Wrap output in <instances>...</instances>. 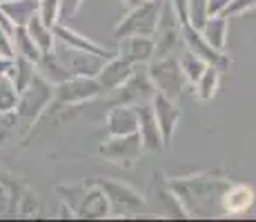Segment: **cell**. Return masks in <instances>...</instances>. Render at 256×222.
I'll use <instances>...</instances> for the list:
<instances>
[{"instance_id": "cell-19", "label": "cell", "mask_w": 256, "mask_h": 222, "mask_svg": "<svg viewBox=\"0 0 256 222\" xmlns=\"http://www.w3.org/2000/svg\"><path fill=\"white\" fill-rule=\"evenodd\" d=\"M36 67H38V73L45 78L49 85H60V82H65L67 78H72V73L62 67V62L58 60L54 51L52 53H42L40 60L36 62Z\"/></svg>"}, {"instance_id": "cell-26", "label": "cell", "mask_w": 256, "mask_h": 222, "mask_svg": "<svg viewBox=\"0 0 256 222\" xmlns=\"http://www.w3.org/2000/svg\"><path fill=\"white\" fill-rule=\"evenodd\" d=\"M250 9H256V0H230L223 16L225 18L238 16V13H245V11H250Z\"/></svg>"}, {"instance_id": "cell-23", "label": "cell", "mask_w": 256, "mask_h": 222, "mask_svg": "<svg viewBox=\"0 0 256 222\" xmlns=\"http://www.w3.org/2000/svg\"><path fill=\"white\" fill-rule=\"evenodd\" d=\"M178 65H180V71H183V76L192 82V85H196V80L203 76V71H205V67H208V62H205L203 58L196 56L194 51L185 49V53L178 58Z\"/></svg>"}, {"instance_id": "cell-25", "label": "cell", "mask_w": 256, "mask_h": 222, "mask_svg": "<svg viewBox=\"0 0 256 222\" xmlns=\"http://www.w3.org/2000/svg\"><path fill=\"white\" fill-rule=\"evenodd\" d=\"M208 20V0H190L187 2V22L200 29Z\"/></svg>"}, {"instance_id": "cell-22", "label": "cell", "mask_w": 256, "mask_h": 222, "mask_svg": "<svg viewBox=\"0 0 256 222\" xmlns=\"http://www.w3.org/2000/svg\"><path fill=\"white\" fill-rule=\"evenodd\" d=\"M218 82H220V69L208 65L203 71V76L196 80V96L200 98V100H210V98H214L216 89H218Z\"/></svg>"}, {"instance_id": "cell-27", "label": "cell", "mask_w": 256, "mask_h": 222, "mask_svg": "<svg viewBox=\"0 0 256 222\" xmlns=\"http://www.w3.org/2000/svg\"><path fill=\"white\" fill-rule=\"evenodd\" d=\"M58 2H60V18H72L85 0H58Z\"/></svg>"}, {"instance_id": "cell-7", "label": "cell", "mask_w": 256, "mask_h": 222, "mask_svg": "<svg viewBox=\"0 0 256 222\" xmlns=\"http://www.w3.org/2000/svg\"><path fill=\"white\" fill-rule=\"evenodd\" d=\"M142 151V142L138 131L136 133H127V136H110V140L100 147V154L105 158H110L112 162H118V165H134L138 160Z\"/></svg>"}, {"instance_id": "cell-8", "label": "cell", "mask_w": 256, "mask_h": 222, "mask_svg": "<svg viewBox=\"0 0 256 222\" xmlns=\"http://www.w3.org/2000/svg\"><path fill=\"white\" fill-rule=\"evenodd\" d=\"M154 93H156V87L152 82L147 69H140V65H134L132 76L120 87V98L116 100V105H134V102L154 98Z\"/></svg>"}, {"instance_id": "cell-24", "label": "cell", "mask_w": 256, "mask_h": 222, "mask_svg": "<svg viewBox=\"0 0 256 222\" xmlns=\"http://www.w3.org/2000/svg\"><path fill=\"white\" fill-rule=\"evenodd\" d=\"M38 18L47 24V27H56L60 22V2L58 0H38Z\"/></svg>"}, {"instance_id": "cell-10", "label": "cell", "mask_w": 256, "mask_h": 222, "mask_svg": "<svg viewBox=\"0 0 256 222\" xmlns=\"http://www.w3.org/2000/svg\"><path fill=\"white\" fill-rule=\"evenodd\" d=\"M118 40H120L118 56L130 60L132 65H145V62L154 60V36H125Z\"/></svg>"}, {"instance_id": "cell-2", "label": "cell", "mask_w": 256, "mask_h": 222, "mask_svg": "<svg viewBox=\"0 0 256 222\" xmlns=\"http://www.w3.org/2000/svg\"><path fill=\"white\" fill-rule=\"evenodd\" d=\"M18 96H20V100L16 102L18 116L24 118V120H27V127H29L38 120V116H40L49 105H52L54 89L40 73H36L34 80L29 82V87L24 89L22 93H18Z\"/></svg>"}, {"instance_id": "cell-4", "label": "cell", "mask_w": 256, "mask_h": 222, "mask_svg": "<svg viewBox=\"0 0 256 222\" xmlns=\"http://www.w3.org/2000/svg\"><path fill=\"white\" fill-rule=\"evenodd\" d=\"M180 40L185 42V47L190 49V51H194L196 56L203 58L208 65L220 69V71H228L230 65H232V60H230L228 53H225V51H216V49L203 38L200 29L192 27L190 22L180 24Z\"/></svg>"}, {"instance_id": "cell-20", "label": "cell", "mask_w": 256, "mask_h": 222, "mask_svg": "<svg viewBox=\"0 0 256 222\" xmlns=\"http://www.w3.org/2000/svg\"><path fill=\"white\" fill-rule=\"evenodd\" d=\"M12 42H14V53L16 56H22L27 58V60L32 62H38L40 60V49L36 47V42L32 40V36H29L27 27L24 24H16V29H14V36H12Z\"/></svg>"}, {"instance_id": "cell-32", "label": "cell", "mask_w": 256, "mask_h": 222, "mask_svg": "<svg viewBox=\"0 0 256 222\" xmlns=\"http://www.w3.org/2000/svg\"><path fill=\"white\" fill-rule=\"evenodd\" d=\"M140 2H145V0H122V4H125L127 9H134V7H138Z\"/></svg>"}, {"instance_id": "cell-28", "label": "cell", "mask_w": 256, "mask_h": 222, "mask_svg": "<svg viewBox=\"0 0 256 222\" xmlns=\"http://www.w3.org/2000/svg\"><path fill=\"white\" fill-rule=\"evenodd\" d=\"M0 56H4V58H14V56H16V53H14L12 36H9L2 27H0Z\"/></svg>"}, {"instance_id": "cell-9", "label": "cell", "mask_w": 256, "mask_h": 222, "mask_svg": "<svg viewBox=\"0 0 256 222\" xmlns=\"http://www.w3.org/2000/svg\"><path fill=\"white\" fill-rule=\"evenodd\" d=\"M152 109H154V116H156V122H158V129H160V136H163L165 147H170L172 136H174V131H176V125H178V120H180V109L174 105L172 98H167L158 91L152 98Z\"/></svg>"}, {"instance_id": "cell-6", "label": "cell", "mask_w": 256, "mask_h": 222, "mask_svg": "<svg viewBox=\"0 0 256 222\" xmlns=\"http://www.w3.org/2000/svg\"><path fill=\"white\" fill-rule=\"evenodd\" d=\"M102 91V87L98 85L96 78L87 76H72L60 85H54V98L52 102L56 105H67V102H82L90 98L98 96Z\"/></svg>"}, {"instance_id": "cell-5", "label": "cell", "mask_w": 256, "mask_h": 222, "mask_svg": "<svg viewBox=\"0 0 256 222\" xmlns=\"http://www.w3.org/2000/svg\"><path fill=\"white\" fill-rule=\"evenodd\" d=\"M54 53L56 58L62 62V67L72 73V76H87V78H96V73L105 65V58L94 56V53L87 51H78V49H72L67 44L60 42V49L54 47Z\"/></svg>"}, {"instance_id": "cell-29", "label": "cell", "mask_w": 256, "mask_h": 222, "mask_svg": "<svg viewBox=\"0 0 256 222\" xmlns=\"http://www.w3.org/2000/svg\"><path fill=\"white\" fill-rule=\"evenodd\" d=\"M230 0H208V18L210 16H220L225 11Z\"/></svg>"}, {"instance_id": "cell-17", "label": "cell", "mask_w": 256, "mask_h": 222, "mask_svg": "<svg viewBox=\"0 0 256 222\" xmlns=\"http://www.w3.org/2000/svg\"><path fill=\"white\" fill-rule=\"evenodd\" d=\"M200 33L216 51H225V44H228V18L223 13L220 16H210L200 27Z\"/></svg>"}, {"instance_id": "cell-11", "label": "cell", "mask_w": 256, "mask_h": 222, "mask_svg": "<svg viewBox=\"0 0 256 222\" xmlns=\"http://www.w3.org/2000/svg\"><path fill=\"white\" fill-rule=\"evenodd\" d=\"M54 36H56V40H58V42L67 44V47L78 49V51L94 53V56H100V58H105V60H110V58H114V56H116L114 51H110V49L100 47V44L94 42V40H90L87 36H80L78 31H74V29L65 27L62 22H58L56 27H54Z\"/></svg>"}, {"instance_id": "cell-33", "label": "cell", "mask_w": 256, "mask_h": 222, "mask_svg": "<svg viewBox=\"0 0 256 222\" xmlns=\"http://www.w3.org/2000/svg\"><path fill=\"white\" fill-rule=\"evenodd\" d=\"M2 2H12V0H0V4H2Z\"/></svg>"}, {"instance_id": "cell-31", "label": "cell", "mask_w": 256, "mask_h": 222, "mask_svg": "<svg viewBox=\"0 0 256 222\" xmlns=\"http://www.w3.org/2000/svg\"><path fill=\"white\" fill-rule=\"evenodd\" d=\"M12 60H14V58H4V56H0V76H4V73H7V69L12 67Z\"/></svg>"}, {"instance_id": "cell-12", "label": "cell", "mask_w": 256, "mask_h": 222, "mask_svg": "<svg viewBox=\"0 0 256 222\" xmlns=\"http://www.w3.org/2000/svg\"><path fill=\"white\" fill-rule=\"evenodd\" d=\"M132 71H134V65L116 53V56L110 58V60L102 65L100 71L96 73V80L105 91H110V89H120L125 85L127 78L132 76Z\"/></svg>"}, {"instance_id": "cell-13", "label": "cell", "mask_w": 256, "mask_h": 222, "mask_svg": "<svg viewBox=\"0 0 256 222\" xmlns=\"http://www.w3.org/2000/svg\"><path fill=\"white\" fill-rule=\"evenodd\" d=\"M136 113H138V136H140V142H142V149L160 151L165 147V142H163V136H160L158 122H156L152 105L136 107Z\"/></svg>"}, {"instance_id": "cell-3", "label": "cell", "mask_w": 256, "mask_h": 222, "mask_svg": "<svg viewBox=\"0 0 256 222\" xmlns=\"http://www.w3.org/2000/svg\"><path fill=\"white\" fill-rule=\"evenodd\" d=\"M147 73H150L152 82H154V87L158 93L172 98V100H174L176 96H180L185 76H183V71H180V65L176 58H172V56L154 58L152 65L147 67Z\"/></svg>"}, {"instance_id": "cell-18", "label": "cell", "mask_w": 256, "mask_h": 222, "mask_svg": "<svg viewBox=\"0 0 256 222\" xmlns=\"http://www.w3.org/2000/svg\"><path fill=\"white\" fill-rule=\"evenodd\" d=\"M24 27H27L32 40L36 42V47L40 49V53H52L54 51V47H56V36H54V29L47 27V24L38 18V13H34L32 20L24 24Z\"/></svg>"}, {"instance_id": "cell-15", "label": "cell", "mask_w": 256, "mask_h": 222, "mask_svg": "<svg viewBox=\"0 0 256 222\" xmlns=\"http://www.w3.org/2000/svg\"><path fill=\"white\" fill-rule=\"evenodd\" d=\"M4 76L12 80L16 93H22L24 89L29 87V82L34 80V76H36V62L27 60V58H22V56H14L12 67L7 69Z\"/></svg>"}, {"instance_id": "cell-16", "label": "cell", "mask_w": 256, "mask_h": 222, "mask_svg": "<svg viewBox=\"0 0 256 222\" xmlns=\"http://www.w3.org/2000/svg\"><path fill=\"white\" fill-rule=\"evenodd\" d=\"M254 202V191L245 185H232L223 194V209L228 214H243L252 207Z\"/></svg>"}, {"instance_id": "cell-1", "label": "cell", "mask_w": 256, "mask_h": 222, "mask_svg": "<svg viewBox=\"0 0 256 222\" xmlns=\"http://www.w3.org/2000/svg\"><path fill=\"white\" fill-rule=\"evenodd\" d=\"M160 2L163 0H145L138 7L130 9L125 18L116 24L114 36L125 38V36H154L156 27H158V16H160Z\"/></svg>"}, {"instance_id": "cell-21", "label": "cell", "mask_w": 256, "mask_h": 222, "mask_svg": "<svg viewBox=\"0 0 256 222\" xmlns=\"http://www.w3.org/2000/svg\"><path fill=\"white\" fill-rule=\"evenodd\" d=\"M0 11H4L12 18L14 24H27L32 16L38 11V0H12V2H2Z\"/></svg>"}, {"instance_id": "cell-14", "label": "cell", "mask_w": 256, "mask_h": 222, "mask_svg": "<svg viewBox=\"0 0 256 222\" xmlns=\"http://www.w3.org/2000/svg\"><path fill=\"white\" fill-rule=\"evenodd\" d=\"M138 131V113L132 105H114L107 113V133L110 136H127Z\"/></svg>"}, {"instance_id": "cell-30", "label": "cell", "mask_w": 256, "mask_h": 222, "mask_svg": "<svg viewBox=\"0 0 256 222\" xmlns=\"http://www.w3.org/2000/svg\"><path fill=\"white\" fill-rule=\"evenodd\" d=\"M187 2H190V0H172V4H174L176 16H178L180 24L187 22Z\"/></svg>"}]
</instances>
